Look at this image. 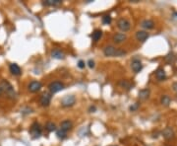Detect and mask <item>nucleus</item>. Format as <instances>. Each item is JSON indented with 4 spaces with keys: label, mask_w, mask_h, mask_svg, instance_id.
<instances>
[{
    "label": "nucleus",
    "mask_w": 177,
    "mask_h": 146,
    "mask_svg": "<svg viewBox=\"0 0 177 146\" xmlns=\"http://www.w3.org/2000/svg\"><path fill=\"white\" fill-rule=\"evenodd\" d=\"M0 86L2 87L3 89V94H6V96L10 99H14L16 98V93H15V90L13 88V86L8 82L7 80H2L0 82Z\"/></svg>",
    "instance_id": "nucleus-1"
},
{
    "label": "nucleus",
    "mask_w": 177,
    "mask_h": 146,
    "mask_svg": "<svg viewBox=\"0 0 177 146\" xmlns=\"http://www.w3.org/2000/svg\"><path fill=\"white\" fill-rule=\"evenodd\" d=\"M29 132H30V134L32 135V137H33L34 139L38 138V137H40V136L41 135V132H42L41 124L38 123L37 122H33V123H32V126H31V127H30Z\"/></svg>",
    "instance_id": "nucleus-2"
},
{
    "label": "nucleus",
    "mask_w": 177,
    "mask_h": 146,
    "mask_svg": "<svg viewBox=\"0 0 177 146\" xmlns=\"http://www.w3.org/2000/svg\"><path fill=\"white\" fill-rule=\"evenodd\" d=\"M76 103V97L74 95H67L62 98L61 100V106L63 108H70L74 106Z\"/></svg>",
    "instance_id": "nucleus-3"
},
{
    "label": "nucleus",
    "mask_w": 177,
    "mask_h": 146,
    "mask_svg": "<svg viewBox=\"0 0 177 146\" xmlns=\"http://www.w3.org/2000/svg\"><path fill=\"white\" fill-rule=\"evenodd\" d=\"M48 89H49V93L52 95V94L58 93L61 90L64 89V84L60 81H54V82H51L48 85Z\"/></svg>",
    "instance_id": "nucleus-4"
},
{
    "label": "nucleus",
    "mask_w": 177,
    "mask_h": 146,
    "mask_svg": "<svg viewBox=\"0 0 177 146\" xmlns=\"http://www.w3.org/2000/svg\"><path fill=\"white\" fill-rule=\"evenodd\" d=\"M117 27H118V29L120 30V31H122V32L125 33V32H128L129 30H130V28H131V23H130V21H128L127 19L121 18V19L118 20Z\"/></svg>",
    "instance_id": "nucleus-5"
},
{
    "label": "nucleus",
    "mask_w": 177,
    "mask_h": 146,
    "mask_svg": "<svg viewBox=\"0 0 177 146\" xmlns=\"http://www.w3.org/2000/svg\"><path fill=\"white\" fill-rule=\"evenodd\" d=\"M41 87H42V84L40 82V81L34 80L28 85V90L31 93H37L41 89Z\"/></svg>",
    "instance_id": "nucleus-6"
},
{
    "label": "nucleus",
    "mask_w": 177,
    "mask_h": 146,
    "mask_svg": "<svg viewBox=\"0 0 177 146\" xmlns=\"http://www.w3.org/2000/svg\"><path fill=\"white\" fill-rule=\"evenodd\" d=\"M126 40H127V36L124 33H116L112 37V41H113L114 44H117V45L122 44Z\"/></svg>",
    "instance_id": "nucleus-7"
},
{
    "label": "nucleus",
    "mask_w": 177,
    "mask_h": 146,
    "mask_svg": "<svg viewBox=\"0 0 177 146\" xmlns=\"http://www.w3.org/2000/svg\"><path fill=\"white\" fill-rule=\"evenodd\" d=\"M131 68L135 73H139L142 69H143V64H142L140 59L134 58L131 62Z\"/></svg>",
    "instance_id": "nucleus-8"
},
{
    "label": "nucleus",
    "mask_w": 177,
    "mask_h": 146,
    "mask_svg": "<svg viewBox=\"0 0 177 146\" xmlns=\"http://www.w3.org/2000/svg\"><path fill=\"white\" fill-rule=\"evenodd\" d=\"M116 49L113 46H106L103 49V54L107 57H114L116 53Z\"/></svg>",
    "instance_id": "nucleus-9"
},
{
    "label": "nucleus",
    "mask_w": 177,
    "mask_h": 146,
    "mask_svg": "<svg viewBox=\"0 0 177 146\" xmlns=\"http://www.w3.org/2000/svg\"><path fill=\"white\" fill-rule=\"evenodd\" d=\"M51 94L50 93H44L41 97L40 103L42 107H48L51 102Z\"/></svg>",
    "instance_id": "nucleus-10"
},
{
    "label": "nucleus",
    "mask_w": 177,
    "mask_h": 146,
    "mask_svg": "<svg viewBox=\"0 0 177 146\" xmlns=\"http://www.w3.org/2000/svg\"><path fill=\"white\" fill-rule=\"evenodd\" d=\"M51 57L52 58H55V59H59V60H61V59H64L65 58V54L64 53L59 49H54L51 50Z\"/></svg>",
    "instance_id": "nucleus-11"
},
{
    "label": "nucleus",
    "mask_w": 177,
    "mask_h": 146,
    "mask_svg": "<svg viewBox=\"0 0 177 146\" xmlns=\"http://www.w3.org/2000/svg\"><path fill=\"white\" fill-rule=\"evenodd\" d=\"M9 70L14 76H20L22 74V70L17 63H11L9 65Z\"/></svg>",
    "instance_id": "nucleus-12"
},
{
    "label": "nucleus",
    "mask_w": 177,
    "mask_h": 146,
    "mask_svg": "<svg viewBox=\"0 0 177 146\" xmlns=\"http://www.w3.org/2000/svg\"><path fill=\"white\" fill-rule=\"evenodd\" d=\"M149 37H150L149 33L146 32V31H138L136 33V38L141 42H146L149 38Z\"/></svg>",
    "instance_id": "nucleus-13"
},
{
    "label": "nucleus",
    "mask_w": 177,
    "mask_h": 146,
    "mask_svg": "<svg viewBox=\"0 0 177 146\" xmlns=\"http://www.w3.org/2000/svg\"><path fill=\"white\" fill-rule=\"evenodd\" d=\"M72 127H73V123L71 121H69V119L63 121L61 123H60V130L65 131V132H68L69 130H71Z\"/></svg>",
    "instance_id": "nucleus-14"
},
{
    "label": "nucleus",
    "mask_w": 177,
    "mask_h": 146,
    "mask_svg": "<svg viewBox=\"0 0 177 146\" xmlns=\"http://www.w3.org/2000/svg\"><path fill=\"white\" fill-rule=\"evenodd\" d=\"M162 136L165 137V139L169 140L172 139L174 137V131L171 127H165V130H162Z\"/></svg>",
    "instance_id": "nucleus-15"
},
{
    "label": "nucleus",
    "mask_w": 177,
    "mask_h": 146,
    "mask_svg": "<svg viewBox=\"0 0 177 146\" xmlns=\"http://www.w3.org/2000/svg\"><path fill=\"white\" fill-rule=\"evenodd\" d=\"M155 77H157V79L159 80V81H163L166 79V73L165 71V69L161 67H159L155 71Z\"/></svg>",
    "instance_id": "nucleus-16"
},
{
    "label": "nucleus",
    "mask_w": 177,
    "mask_h": 146,
    "mask_svg": "<svg viewBox=\"0 0 177 146\" xmlns=\"http://www.w3.org/2000/svg\"><path fill=\"white\" fill-rule=\"evenodd\" d=\"M141 27L146 30H152L154 27V23L153 20H144L141 22Z\"/></svg>",
    "instance_id": "nucleus-17"
},
{
    "label": "nucleus",
    "mask_w": 177,
    "mask_h": 146,
    "mask_svg": "<svg viewBox=\"0 0 177 146\" xmlns=\"http://www.w3.org/2000/svg\"><path fill=\"white\" fill-rule=\"evenodd\" d=\"M119 85L121 86L122 88L126 89V90H131L134 87V84L131 83L129 80H121L119 82Z\"/></svg>",
    "instance_id": "nucleus-18"
},
{
    "label": "nucleus",
    "mask_w": 177,
    "mask_h": 146,
    "mask_svg": "<svg viewBox=\"0 0 177 146\" xmlns=\"http://www.w3.org/2000/svg\"><path fill=\"white\" fill-rule=\"evenodd\" d=\"M150 96V90L149 89H143L139 91V99L140 100H147Z\"/></svg>",
    "instance_id": "nucleus-19"
},
{
    "label": "nucleus",
    "mask_w": 177,
    "mask_h": 146,
    "mask_svg": "<svg viewBox=\"0 0 177 146\" xmlns=\"http://www.w3.org/2000/svg\"><path fill=\"white\" fill-rule=\"evenodd\" d=\"M165 62H167L168 64H173V63H175V61H176V55H175L173 53H168V54L166 55V57H165Z\"/></svg>",
    "instance_id": "nucleus-20"
},
{
    "label": "nucleus",
    "mask_w": 177,
    "mask_h": 146,
    "mask_svg": "<svg viewBox=\"0 0 177 146\" xmlns=\"http://www.w3.org/2000/svg\"><path fill=\"white\" fill-rule=\"evenodd\" d=\"M102 37V31L101 30H96L94 33H93V35H92V38H93V41L94 42H98L101 38Z\"/></svg>",
    "instance_id": "nucleus-21"
},
{
    "label": "nucleus",
    "mask_w": 177,
    "mask_h": 146,
    "mask_svg": "<svg viewBox=\"0 0 177 146\" xmlns=\"http://www.w3.org/2000/svg\"><path fill=\"white\" fill-rule=\"evenodd\" d=\"M161 105L163 106H165V107H168L170 105V103H171V99L169 96H167V95H163L161 99Z\"/></svg>",
    "instance_id": "nucleus-22"
},
{
    "label": "nucleus",
    "mask_w": 177,
    "mask_h": 146,
    "mask_svg": "<svg viewBox=\"0 0 177 146\" xmlns=\"http://www.w3.org/2000/svg\"><path fill=\"white\" fill-rule=\"evenodd\" d=\"M61 2H62L61 0H45V1L44 2V4L46 6H56Z\"/></svg>",
    "instance_id": "nucleus-23"
},
{
    "label": "nucleus",
    "mask_w": 177,
    "mask_h": 146,
    "mask_svg": "<svg viewBox=\"0 0 177 146\" xmlns=\"http://www.w3.org/2000/svg\"><path fill=\"white\" fill-rule=\"evenodd\" d=\"M45 128H46L47 131L52 132V131H55L56 130V126H55V123L51 122H48L45 124Z\"/></svg>",
    "instance_id": "nucleus-24"
},
{
    "label": "nucleus",
    "mask_w": 177,
    "mask_h": 146,
    "mask_svg": "<svg viewBox=\"0 0 177 146\" xmlns=\"http://www.w3.org/2000/svg\"><path fill=\"white\" fill-rule=\"evenodd\" d=\"M112 22V18L110 15H104L102 17V23L104 25H109Z\"/></svg>",
    "instance_id": "nucleus-25"
},
{
    "label": "nucleus",
    "mask_w": 177,
    "mask_h": 146,
    "mask_svg": "<svg viewBox=\"0 0 177 146\" xmlns=\"http://www.w3.org/2000/svg\"><path fill=\"white\" fill-rule=\"evenodd\" d=\"M56 135H57L58 138L64 139V138H66V137H67V132L63 131L61 130H57V132H56Z\"/></svg>",
    "instance_id": "nucleus-26"
},
{
    "label": "nucleus",
    "mask_w": 177,
    "mask_h": 146,
    "mask_svg": "<svg viewBox=\"0 0 177 146\" xmlns=\"http://www.w3.org/2000/svg\"><path fill=\"white\" fill-rule=\"evenodd\" d=\"M126 54V51L122 49H116V53H115V57H124V55Z\"/></svg>",
    "instance_id": "nucleus-27"
},
{
    "label": "nucleus",
    "mask_w": 177,
    "mask_h": 146,
    "mask_svg": "<svg viewBox=\"0 0 177 146\" xmlns=\"http://www.w3.org/2000/svg\"><path fill=\"white\" fill-rule=\"evenodd\" d=\"M85 66H86L85 61H83V60H79V62H78V67L81 68V69H84Z\"/></svg>",
    "instance_id": "nucleus-28"
},
{
    "label": "nucleus",
    "mask_w": 177,
    "mask_h": 146,
    "mask_svg": "<svg viewBox=\"0 0 177 146\" xmlns=\"http://www.w3.org/2000/svg\"><path fill=\"white\" fill-rule=\"evenodd\" d=\"M138 107H139V103H135L133 106L130 107V111H136L138 109Z\"/></svg>",
    "instance_id": "nucleus-29"
},
{
    "label": "nucleus",
    "mask_w": 177,
    "mask_h": 146,
    "mask_svg": "<svg viewBox=\"0 0 177 146\" xmlns=\"http://www.w3.org/2000/svg\"><path fill=\"white\" fill-rule=\"evenodd\" d=\"M88 65L90 68H94V61L92 60V59H90V60L88 61Z\"/></svg>",
    "instance_id": "nucleus-30"
},
{
    "label": "nucleus",
    "mask_w": 177,
    "mask_h": 146,
    "mask_svg": "<svg viewBox=\"0 0 177 146\" xmlns=\"http://www.w3.org/2000/svg\"><path fill=\"white\" fill-rule=\"evenodd\" d=\"M96 110H97L96 107H90V113H94Z\"/></svg>",
    "instance_id": "nucleus-31"
},
{
    "label": "nucleus",
    "mask_w": 177,
    "mask_h": 146,
    "mask_svg": "<svg viewBox=\"0 0 177 146\" xmlns=\"http://www.w3.org/2000/svg\"><path fill=\"white\" fill-rule=\"evenodd\" d=\"M173 90H174V91H177V83L173 84Z\"/></svg>",
    "instance_id": "nucleus-32"
},
{
    "label": "nucleus",
    "mask_w": 177,
    "mask_h": 146,
    "mask_svg": "<svg viewBox=\"0 0 177 146\" xmlns=\"http://www.w3.org/2000/svg\"><path fill=\"white\" fill-rule=\"evenodd\" d=\"M1 95H3V89H2L1 86H0V96Z\"/></svg>",
    "instance_id": "nucleus-33"
}]
</instances>
